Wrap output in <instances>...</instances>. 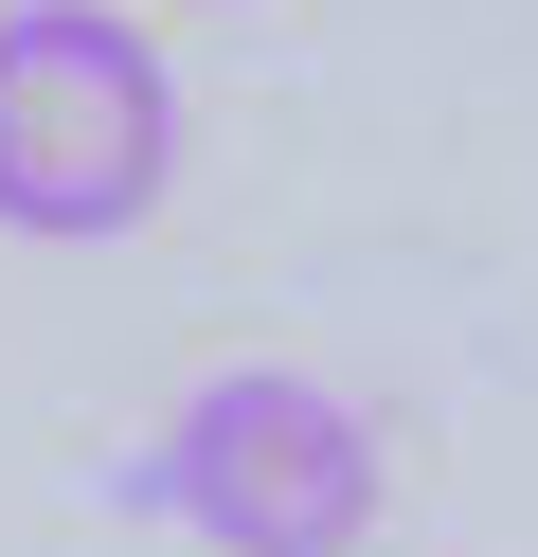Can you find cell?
I'll list each match as a JSON object with an SVG mask.
<instances>
[{"label": "cell", "instance_id": "6da1fadb", "mask_svg": "<svg viewBox=\"0 0 538 557\" xmlns=\"http://www.w3.org/2000/svg\"><path fill=\"white\" fill-rule=\"evenodd\" d=\"M179 181V73L126 0H18L0 18V234L90 252V234L162 216Z\"/></svg>", "mask_w": 538, "mask_h": 557}, {"label": "cell", "instance_id": "7a4b0ae2", "mask_svg": "<svg viewBox=\"0 0 538 557\" xmlns=\"http://www.w3.org/2000/svg\"><path fill=\"white\" fill-rule=\"evenodd\" d=\"M143 504L179 540H215V557H359V521H377V413L287 377V360H234V377H198L162 413Z\"/></svg>", "mask_w": 538, "mask_h": 557}]
</instances>
